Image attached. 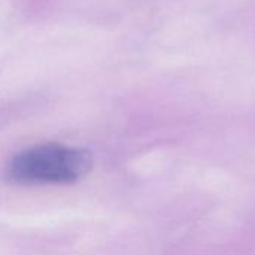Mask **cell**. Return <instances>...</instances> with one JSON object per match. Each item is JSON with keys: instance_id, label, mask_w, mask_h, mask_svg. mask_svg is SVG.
I'll use <instances>...</instances> for the list:
<instances>
[{"instance_id": "obj_1", "label": "cell", "mask_w": 255, "mask_h": 255, "mask_svg": "<svg viewBox=\"0 0 255 255\" xmlns=\"http://www.w3.org/2000/svg\"><path fill=\"white\" fill-rule=\"evenodd\" d=\"M91 164L88 151L46 142L16 152L6 164L4 176L18 185H69L81 181Z\"/></svg>"}]
</instances>
